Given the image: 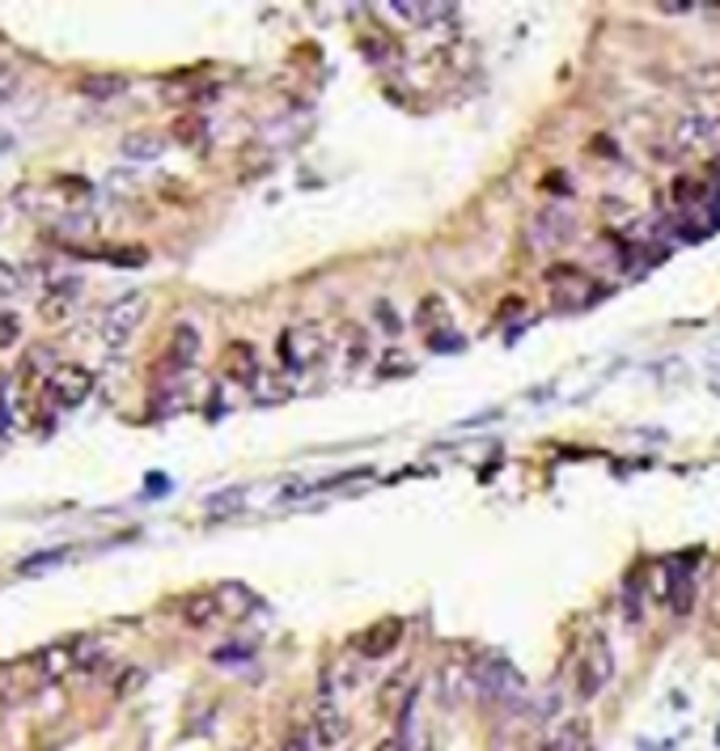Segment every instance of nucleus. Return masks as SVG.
<instances>
[{"label": "nucleus", "instance_id": "nucleus-11", "mask_svg": "<svg viewBox=\"0 0 720 751\" xmlns=\"http://www.w3.org/2000/svg\"><path fill=\"white\" fill-rule=\"evenodd\" d=\"M314 349H318V336H314L309 327H289V331L280 336V356H284V365H289V370L309 365Z\"/></svg>", "mask_w": 720, "mask_h": 751}, {"label": "nucleus", "instance_id": "nucleus-23", "mask_svg": "<svg viewBox=\"0 0 720 751\" xmlns=\"http://www.w3.org/2000/svg\"><path fill=\"white\" fill-rule=\"evenodd\" d=\"M17 289H22V277H17V268L0 259V302H4V298H13Z\"/></svg>", "mask_w": 720, "mask_h": 751}, {"label": "nucleus", "instance_id": "nucleus-28", "mask_svg": "<svg viewBox=\"0 0 720 751\" xmlns=\"http://www.w3.org/2000/svg\"><path fill=\"white\" fill-rule=\"evenodd\" d=\"M13 89H17V81H13V69H4V64H0V102H4V98H9Z\"/></svg>", "mask_w": 720, "mask_h": 751}, {"label": "nucleus", "instance_id": "nucleus-1", "mask_svg": "<svg viewBox=\"0 0 720 751\" xmlns=\"http://www.w3.org/2000/svg\"><path fill=\"white\" fill-rule=\"evenodd\" d=\"M471 683H475V692H479L484 701H500V705L526 697V679H522V671H517L509 658H500V654H484V658L475 663V671H471Z\"/></svg>", "mask_w": 720, "mask_h": 751}, {"label": "nucleus", "instance_id": "nucleus-13", "mask_svg": "<svg viewBox=\"0 0 720 751\" xmlns=\"http://www.w3.org/2000/svg\"><path fill=\"white\" fill-rule=\"evenodd\" d=\"M390 9H394L403 22H416V26H432V22H441V17L454 13V4H437V0H432V4H428V0H394Z\"/></svg>", "mask_w": 720, "mask_h": 751}, {"label": "nucleus", "instance_id": "nucleus-17", "mask_svg": "<svg viewBox=\"0 0 720 751\" xmlns=\"http://www.w3.org/2000/svg\"><path fill=\"white\" fill-rule=\"evenodd\" d=\"M556 751H589V726L585 722H569L556 735Z\"/></svg>", "mask_w": 720, "mask_h": 751}, {"label": "nucleus", "instance_id": "nucleus-6", "mask_svg": "<svg viewBox=\"0 0 720 751\" xmlns=\"http://www.w3.org/2000/svg\"><path fill=\"white\" fill-rule=\"evenodd\" d=\"M199 361V331L191 327V323H179L174 327V336H170V344H166V356H161V374H187L191 365Z\"/></svg>", "mask_w": 720, "mask_h": 751}, {"label": "nucleus", "instance_id": "nucleus-15", "mask_svg": "<svg viewBox=\"0 0 720 751\" xmlns=\"http://www.w3.org/2000/svg\"><path fill=\"white\" fill-rule=\"evenodd\" d=\"M217 611H221V598L208 591L191 594L187 603H183V625L187 629H208L212 620H217Z\"/></svg>", "mask_w": 720, "mask_h": 751}, {"label": "nucleus", "instance_id": "nucleus-30", "mask_svg": "<svg viewBox=\"0 0 720 751\" xmlns=\"http://www.w3.org/2000/svg\"><path fill=\"white\" fill-rule=\"evenodd\" d=\"M381 751H390V748H381Z\"/></svg>", "mask_w": 720, "mask_h": 751}, {"label": "nucleus", "instance_id": "nucleus-24", "mask_svg": "<svg viewBox=\"0 0 720 751\" xmlns=\"http://www.w3.org/2000/svg\"><path fill=\"white\" fill-rule=\"evenodd\" d=\"M119 89H127V81L123 77H89L85 81V94H119Z\"/></svg>", "mask_w": 720, "mask_h": 751}, {"label": "nucleus", "instance_id": "nucleus-27", "mask_svg": "<svg viewBox=\"0 0 720 751\" xmlns=\"http://www.w3.org/2000/svg\"><path fill=\"white\" fill-rule=\"evenodd\" d=\"M141 679H145V671H136V667H132V671H123V675H119V679H114V692L123 697V692H132V688H136Z\"/></svg>", "mask_w": 720, "mask_h": 751}, {"label": "nucleus", "instance_id": "nucleus-8", "mask_svg": "<svg viewBox=\"0 0 720 751\" xmlns=\"http://www.w3.org/2000/svg\"><path fill=\"white\" fill-rule=\"evenodd\" d=\"M221 370H225L229 383H237V387L259 383V353H255V344L233 340V344L225 349V356H221Z\"/></svg>", "mask_w": 720, "mask_h": 751}, {"label": "nucleus", "instance_id": "nucleus-29", "mask_svg": "<svg viewBox=\"0 0 720 751\" xmlns=\"http://www.w3.org/2000/svg\"><path fill=\"white\" fill-rule=\"evenodd\" d=\"M378 315H381V327H386V331L394 336V331H399V318H394V311H390V306L381 302V306H378Z\"/></svg>", "mask_w": 720, "mask_h": 751}, {"label": "nucleus", "instance_id": "nucleus-21", "mask_svg": "<svg viewBox=\"0 0 720 751\" xmlns=\"http://www.w3.org/2000/svg\"><path fill=\"white\" fill-rule=\"evenodd\" d=\"M704 192H708L704 179H674V199H679V204H691V199H699Z\"/></svg>", "mask_w": 720, "mask_h": 751}, {"label": "nucleus", "instance_id": "nucleus-20", "mask_svg": "<svg viewBox=\"0 0 720 751\" xmlns=\"http://www.w3.org/2000/svg\"><path fill=\"white\" fill-rule=\"evenodd\" d=\"M242 488H229V493H217V497H208V514H229V510H237L242 506Z\"/></svg>", "mask_w": 720, "mask_h": 751}, {"label": "nucleus", "instance_id": "nucleus-5", "mask_svg": "<svg viewBox=\"0 0 720 751\" xmlns=\"http://www.w3.org/2000/svg\"><path fill=\"white\" fill-rule=\"evenodd\" d=\"M712 141H720V119L712 116H683L670 132V154H704Z\"/></svg>", "mask_w": 720, "mask_h": 751}, {"label": "nucleus", "instance_id": "nucleus-7", "mask_svg": "<svg viewBox=\"0 0 720 751\" xmlns=\"http://www.w3.org/2000/svg\"><path fill=\"white\" fill-rule=\"evenodd\" d=\"M572 234H576V221H572L564 208H547V213H538L530 221V242L538 251H556V246H564Z\"/></svg>", "mask_w": 720, "mask_h": 751}, {"label": "nucleus", "instance_id": "nucleus-14", "mask_svg": "<svg viewBox=\"0 0 720 751\" xmlns=\"http://www.w3.org/2000/svg\"><path fill=\"white\" fill-rule=\"evenodd\" d=\"M119 149H123V158L132 161H157L166 154V136H157V132H127L119 141Z\"/></svg>", "mask_w": 720, "mask_h": 751}, {"label": "nucleus", "instance_id": "nucleus-10", "mask_svg": "<svg viewBox=\"0 0 720 751\" xmlns=\"http://www.w3.org/2000/svg\"><path fill=\"white\" fill-rule=\"evenodd\" d=\"M399 641H403V620H381L356 641V650H361V658H386Z\"/></svg>", "mask_w": 720, "mask_h": 751}, {"label": "nucleus", "instance_id": "nucleus-25", "mask_svg": "<svg viewBox=\"0 0 720 751\" xmlns=\"http://www.w3.org/2000/svg\"><path fill=\"white\" fill-rule=\"evenodd\" d=\"M318 743H314V730L309 726H297L293 735H289V743H284V751H314Z\"/></svg>", "mask_w": 720, "mask_h": 751}, {"label": "nucleus", "instance_id": "nucleus-2", "mask_svg": "<svg viewBox=\"0 0 720 751\" xmlns=\"http://www.w3.org/2000/svg\"><path fill=\"white\" fill-rule=\"evenodd\" d=\"M145 315H149V298H145L141 289H132V293L114 298L111 306L102 311V318H98L102 344H107V349H123V344H127V340H132V336L141 331Z\"/></svg>", "mask_w": 720, "mask_h": 751}, {"label": "nucleus", "instance_id": "nucleus-9", "mask_svg": "<svg viewBox=\"0 0 720 751\" xmlns=\"http://www.w3.org/2000/svg\"><path fill=\"white\" fill-rule=\"evenodd\" d=\"M309 730H314V743L318 748H340L343 739H347V717H343V710L335 701H318V713H314Z\"/></svg>", "mask_w": 720, "mask_h": 751}, {"label": "nucleus", "instance_id": "nucleus-22", "mask_svg": "<svg viewBox=\"0 0 720 751\" xmlns=\"http://www.w3.org/2000/svg\"><path fill=\"white\" fill-rule=\"evenodd\" d=\"M69 556V548H56V553H38L35 560H22L17 565V573H38V569H47V565H60Z\"/></svg>", "mask_w": 720, "mask_h": 751}, {"label": "nucleus", "instance_id": "nucleus-16", "mask_svg": "<svg viewBox=\"0 0 720 751\" xmlns=\"http://www.w3.org/2000/svg\"><path fill=\"white\" fill-rule=\"evenodd\" d=\"M170 136H174L183 149H199V145L208 141V119L195 116V111H183V116H174V123H170Z\"/></svg>", "mask_w": 720, "mask_h": 751}, {"label": "nucleus", "instance_id": "nucleus-19", "mask_svg": "<svg viewBox=\"0 0 720 751\" xmlns=\"http://www.w3.org/2000/svg\"><path fill=\"white\" fill-rule=\"evenodd\" d=\"M38 315H42V323H51V327H56V323H69V298H56V293H51V298L38 306Z\"/></svg>", "mask_w": 720, "mask_h": 751}, {"label": "nucleus", "instance_id": "nucleus-3", "mask_svg": "<svg viewBox=\"0 0 720 751\" xmlns=\"http://www.w3.org/2000/svg\"><path fill=\"white\" fill-rule=\"evenodd\" d=\"M89 391H94V374H89L85 365H76V361H56V365H51V374H47V396L56 399L60 408L85 403Z\"/></svg>", "mask_w": 720, "mask_h": 751}, {"label": "nucleus", "instance_id": "nucleus-18", "mask_svg": "<svg viewBox=\"0 0 720 751\" xmlns=\"http://www.w3.org/2000/svg\"><path fill=\"white\" fill-rule=\"evenodd\" d=\"M22 344V315H0V353Z\"/></svg>", "mask_w": 720, "mask_h": 751}, {"label": "nucleus", "instance_id": "nucleus-4", "mask_svg": "<svg viewBox=\"0 0 720 751\" xmlns=\"http://www.w3.org/2000/svg\"><path fill=\"white\" fill-rule=\"evenodd\" d=\"M610 671H614V663H610V650L602 637H594L589 641V650L581 654V663H576V697L581 701H594L602 688H607Z\"/></svg>", "mask_w": 720, "mask_h": 751}, {"label": "nucleus", "instance_id": "nucleus-26", "mask_svg": "<svg viewBox=\"0 0 720 751\" xmlns=\"http://www.w3.org/2000/svg\"><path fill=\"white\" fill-rule=\"evenodd\" d=\"M399 697H403V679H390V683L381 688L378 705H381L386 713H394V705H399Z\"/></svg>", "mask_w": 720, "mask_h": 751}, {"label": "nucleus", "instance_id": "nucleus-12", "mask_svg": "<svg viewBox=\"0 0 720 751\" xmlns=\"http://www.w3.org/2000/svg\"><path fill=\"white\" fill-rule=\"evenodd\" d=\"M73 667H81V658L73 654V645H51V650H42L35 658V671L38 679H64V675L73 671Z\"/></svg>", "mask_w": 720, "mask_h": 751}]
</instances>
